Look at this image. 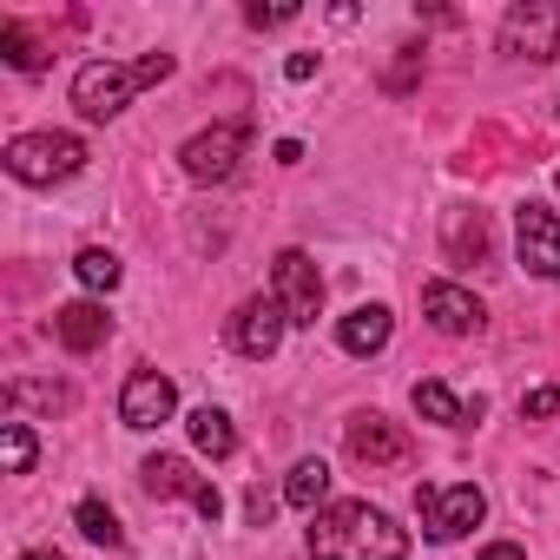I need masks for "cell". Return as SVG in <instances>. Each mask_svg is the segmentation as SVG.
Segmentation results:
<instances>
[{"mask_svg":"<svg viewBox=\"0 0 560 560\" xmlns=\"http://www.w3.org/2000/svg\"><path fill=\"white\" fill-rule=\"evenodd\" d=\"M244 21L250 27H284V21H298V8H244Z\"/></svg>","mask_w":560,"mask_h":560,"instance_id":"25","label":"cell"},{"mask_svg":"<svg viewBox=\"0 0 560 560\" xmlns=\"http://www.w3.org/2000/svg\"><path fill=\"white\" fill-rule=\"evenodd\" d=\"M284 304H277V298H244L237 304V317H231V343L244 350V357H277V343H284Z\"/></svg>","mask_w":560,"mask_h":560,"instance_id":"12","label":"cell"},{"mask_svg":"<svg viewBox=\"0 0 560 560\" xmlns=\"http://www.w3.org/2000/svg\"><path fill=\"white\" fill-rule=\"evenodd\" d=\"M270 284H277V304H284V317H291V324H304V330H311V324L324 317V277H317L311 250H277Z\"/></svg>","mask_w":560,"mask_h":560,"instance_id":"8","label":"cell"},{"mask_svg":"<svg viewBox=\"0 0 560 560\" xmlns=\"http://www.w3.org/2000/svg\"><path fill=\"white\" fill-rule=\"evenodd\" d=\"M553 409H560V389H527V396H521V416H527V422H540V416H553Z\"/></svg>","mask_w":560,"mask_h":560,"instance_id":"24","label":"cell"},{"mask_svg":"<svg viewBox=\"0 0 560 560\" xmlns=\"http://www.w3.org/2000/svg\"><path fill=\"white\" fill-rule=\"evenodd\" d=\"M416 514H422V527H429V540H462L468 527H481V514H488V494L475 488V481H455V488H416Z\"/></svg>","mask_w":560,"mask_h":560,"instance_id":"5","label":"cell"},{"mask_svg":"<svg viewBox=\"0 0 560 560\" xmlns=\"http://www.w3.org/2000/svg\"><path fill=\"white\" fill-rule=\"evenodd\" d=\"M73 521H80V534H86V540H100V547H119V540H126V534H119V514H113L106 501H93V494L73 508Z\"/></svg>","mask_w":560,"mask_h":560,"instance_id":"21","label":"cell"},{"mask_svg":"<svg viewBox=\"0 0 560 560\" xmlns=\"http://www.w3.org/2000/svg\"><path fill=\"white\" fill-rule=\"evenodd\" d=\"M244 145H250V126H244V119H224V126L185 139V145H178V165H185V178H198V185H224V178L237 172Z\"/></svg>","mask_w":560,"mask_h":560,"instance_id":"6","label":"cell"},{"mask_svg":"<svg viewBox=\"0 0 560 560\" xmlns=\"http://www.w3.org/2000/svg\"><path fill=\"white\" fill-rule=\"evenodd\" d=\"M0 54H8V67H21V73H40L47 67V47L21 21H0Z\"/></svg>","mask_w":560,"mask_h":560,"instance_id":"20","label":"cell"},{"mask_svg":"<svg viewBox=\"0 0 560 560\" xmlns=\"http://www.w3.org/2000/svg\"><path fill=\"white\" fill-rule=\"evenodd\" d=\"M448 257L455 264H488V218L481 211H448Z\"/></svg>","mask_w":560,"mask_h":560,"instance_id":"18","label":"cell"},{"mask_svg":"<svg viewBox=\"0 0 560 560\" xmlns=\"http://www.w3.org/2000/svg\"><path fill=\"white\" fill-rule=\"evenodd\" d=\"M389 330H396V317H389L383 304H363V311H350V317L337 324V343H343L350 357H376V350L389 343Z\"/></svg>","mask_w":560,"mask_h":560,"instance_id":"15","label":"cell"},{"mask_svg":"<svg viewBox=\"0 0 560 560\" xmlns=\"http://www.w3.org/2000/svg\"><path fill=\"white\" fill-rule=\"evenodd\" d=\"M422 317H429L442 337H468V330H481V304H475L462 284H429V291H422Z\"/></svg>","mask_w":560,"mask_h":560,"instance_id":"13","label":"cell"},{"mask_svg":"<svg viewBox=\"0 0 560 560\" xmlns=\"http://www.w3.org/2000/svg\"><path fill=\"white\" fill-rule=\"evenodd\" d=\"M172 80V54H145V60H93L73 73V106L86 119H119L145 86Z\"/></svg>","mask_w":560,"mask_h":560,"instance_id":"2","label":"cell"},{"mask_svg":"<svg viewBox=\"0 0 560 560\" xmlns=\"http://www.w3.org/2000/svg\"><path fill=\"white\" fill-rule=\"evenodd\" d=\"M402 553H409V534L370 501H337L311 527V560H402Z\"/></svg>","mask_w":560,"mask_h":560,"instance_id":"1","label":"cell"},{"mask_svg":"<svg viewBox=\"0 0 560 560\" xmlns=\"http://www.w3.org/2000/svg\"><path fill=\"white\" fill-rule=\"evenodd\" d=\"M284 501H291V508H304V514H317V508L330 501V462L304 455V462L291 468V481H284Z\"/></svg>","mask_w":560,"mask_h":560,"instance_id":"17","label":"cell"},{"mask_svg":"<svg viewBox=\"0 0 560 560\" xmlns=\"http://www.w3.org/2000/svg\"><path fill=\"white\" fill-rule=\"evenodd\" d=\"M73 270H80V284H86V291H113V284H119V257L100 250V244H86V250L73 257Z\"/></svg>","mask_w":560,"mask_h":560,"instance_id":"22","label":"cell"},{"mask_svg":"<svg viewBox=\"0 0 560 560\" xmlns=\"http://www.w3.org/2000/svg\"><path fill=\"white\" fill-rule=\"evenodd\" d=\"M191 442H198V455H211V462H224L231 448H237V429H231V416L224 409H191Z\"/></svg>","mask_w":560,"mask_h":560,"instance_id":"19","label":"cell"},{"mask_svg":"<svg viewBox=\"0 0 560 560\" xmlns=\"http://www.w3.org/2000/svg\"><path fill=\"white\" fill-rule=\"evenodd\" d=\"M80 165H86V145L73 132H21V139H8V172L21 185H60Z\"/></svg>","mask_w":560,"mask_h":560,"instance_id":"3","label":"cell"},{"mask_svg":"<svg viewBox=\"0 0 560 560\" xmlns=\"http://www.w3.org/2000/svg\"><path fill=\"white\" fill-rule=\"evenodd\" d=\"M54 337H60L73 357H86V350H100V343L113 337V317H106L100 304H67V311H54Z\"/></svg>","mask_w":560,"mask_h":560,"instance_id":"14","label":"cell"},{"mask_svg":"<svg viewBox=\"0 0 560 560\" xmlns=\"http://www.w3.org/2000/svg\"><path fill=\"white\" fill-rule=\"evenodd\" d=\"M514 244H521V264H527L534 277H553V284H560V211H553V205L527 198V205L514 211Z\"/></svg>","mask_w":560,"mask_h":560,"instance_id":"9","label":"cell"},{"mask_svg":"<svg viewBox=\"0 0 560 560\" xmlns=\"http://www.w3.org/2000/svg\"><path fill=\"white\" fill-rule=\"evenodd\" d=\"M501 54L553 60L560 54V0H514V8L501 14Z\"/></svg>","mask_w":560,"mask_h":560,"instance_id":"4","label":"cell"},{"mask_svg":"<svg viewBox=\"0 0 560 560\" xmlns=\"http://www.w3.org/2000/svg\"><path fill=\"white\" fill-rule=\"evenodd\" d=\"M284 73H291V80H311V73H317V54H291V67H284Z\"/></svg>","mask_w":560,"mask_h":560,"instance_id":"26","label":"cell"},{"mask_svg":"<svg viewBox=\"0 0 560 560\" xmlns=\"http://www.w3.org/2000/svg\"><path fill=\"white\" fill-rule=\"evenodd\" d=\"M416 416H429V422H448V429H468V422L481 416V396H475V402H462L448 383H416Z\"/></svg>","mask_w":560,"mask_h":560,"instance_id":"16","label":"cell"},{"mask_svg":"<svg viewBox=\"0 0 560 560\" xmlns=\"http://www.w3.org/2000/svg\"><path fill=\"white\" fill-rule=\"evenodd\" d=\"M172 409H178V389H172L165 370H132L126 376V389H119V422L126 429H159V422H172Z\"/></svg>","mask_w":560,"mask_h":560,"instance_id":"11","label":"cell"},{"mask_svg":"<svg viewBox=\"0 0 560 560\" xmlns=\"http://www.w3.org/2000/svg\"><path fill=\"white\" fill-rule=\"evenodd\" d=\"M343 448H350V462L370 468V475H402V468L416 462V442H409L389 416H357V422L343 429Z\"/></svg>","mask_w":560,"mask_h":560,"instance_id":"7","label":"cell"},{"mask_svg":"<svg viewBox=\"0 0 560 560\" xmlns=\"http://www.w3.org/2000/svg\"><path fill=\"white\" fill-rule=\"evenodd\" d=\"M139 481H145V494L152 501H172V494H185L205 521H218L224 514V501H218V488L205 481V475H191V462L185 455H152L145 468H139Z\"/></svg>","mask_w":560,"mask_h":560,"instance_id":"10","label":"cell"},{"mask_svg":"<svg viewBox=\"0 0 560 560\" xmlns=\"http://www.w3.org/2000/svg\"><path fill=\"white\" fill-rule=\"evenodd\" d=\"M481 560H527V553H521V547H514V540H494V547H488V553H481Z\"/></svg>","mask_w":560,"mask_h":560,"instance_id":"27","label":"cell"},{"mask_svg":"<svg viewBox=\"0 0 560 560\" xmlns=\"http://www.w3.org/2000/svg\"><path fill=\"white\" fill-rule=\"evenodd\" d=\"M553 191H560V165H553Z\"/></svg>","mask_w":560,"mask_h":560,"instance_id":"29","label":"cell"},{"mask_svg":"<svg viewBox=\"0 0 560 560\" xmlns=\"http://www.w3.org/2000/svg\"><path fill=\"white\" fill-rule=\"evenodd\" d=\"M0 448H8V475H27V468H34V455H40L27 422H8V429H0Z\"/></svg>","mask_w":560,"mask_h":560,"instance_id":"23","label":"cell"},{"mask_svg":"<svg viewBox=\"0 0 560 560\" xmlns=\"http://www.w3.org/2000/svg\"><path fill=\"white\" fill-rule=\"evenodd\" d=\"M21 560H67V553H54V547H40V553H21Z\"/></svg>","mask_w":560,"mask_h":560,"instance_id":"28","label":"cell"}]
</instances>
